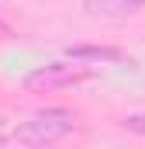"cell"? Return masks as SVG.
Masks as SVG:
<instances>
[{
	"label": "cell",
	"mask_w": 145,
	"mask_h": 149,
	"mask_svg": "<svg viewBox=\"0 0 145 149\" xmlns=\"http://www.w3.org/2000/svg\"><path fill=\"white\" fill-rule=\"evenodd\" d=\"M72 128H76V114L69 108H41L14 128L10 142H17V146H52V142L66 139Z\"/></svg>",
	"instance_id": "obj_1"
},
{
	"label": "cell",
	"mask_w": 145,
	"mask_h": 149,
	"mask_svg": "<svg viewBox=\"0 0 145 149\" xmlns=\"http://www.w3.org/2000/svg\"><path fill=\"white\" fill-rule=\"evenodd\" d=\"M86 76H90V70L76 66V63H45V66H35L31 73L24 76V87L31 94H52V90L72 87V83H79Z\"/></svg>",
	"instance_id": "obj_2"
},
{
	"label": "cell",
	"mask_w": 145,
	"mask_h": 149,
	"mask_svg": "<svg viewBox=\"0 0 145 149\" xmlns=\"http://www.w3.org/2000/svg\"><path fill=\"white\" fill-rule=\"evenodd\" d=\"M83 7L93 17H124V14L142 10L145 0H83Z\"/></svg>",
	"instance_id": "obj_3"
},
{
	"label": "cell",
	"mask_w": 145,
	"mask_h": 149,
	"mask_svg": "<svg viewBox=\"0 0 145 149\" xmlns=\"http://www.w3.org/2000/svg\"><path fill=\"white\" fill-rule=\"evenodd\" d=\"M69 56H72V59H107V63L121 59L117 49H104V45H72Z\"/></svg>",
	"instance_id": "obj_4"
},
{
	"label": "cell",
	"mask_w": 145,
	"mask_h": 149,
	"mask_svg": "<svg viewBox=\"0 0 145 149\" xmlns=\"http://www.w3.org/2000/svg\"><path fill=\"white\" fill-rule=\"evenodd\" d=\"M124 128H131V132L145 135V111H138V114H128V118H124Z\"/></svg>",
	"instance_id": "obj_5"
}]
</instances>
